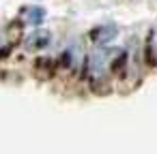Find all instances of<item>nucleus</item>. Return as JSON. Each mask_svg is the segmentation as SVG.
<instances>
[{"instance_id": "1", "label": "nucleus", "mask_w": 157, "mask_h": 154, "mask_svg": "<svg viewBox=\"0 0 157 154\" xmlns=\"http://www.w3.org/2000/svg\"><path fill=\"white\" fill-rule=\"evenodd\" d=\"M105 69H108V52H93L86 60V73L93 81L101 79L105 75Z\"/></svg>"}, {"instance_id": "2", "label": "nucleus", "mask_w": 157, "mask_h": 154, "mask_svg": "<svg viewBox=\"0 0 157 154\" xmlns=\"http://www.w3.org/2000/svg\"><path fill=\"white\" fill-rule=\"evenodd\" d=\"M50 43H52V34H50L48 30H35V32H30V34L26 37V41H24L26 49H45Z\"/></svg>"}, {"instance_id": "3", "label": "nucleus", "mask_w": 157, "mask_h": 154, "mask_svg": "<svg viewBox=\"0 0 157 154\" xmlns=\"http://www.w3.org/2000/svg\"><path fill=\"white\" fill-rule=\"evenodd\" d=\"M116 37V28L114 26H101L97 30H93V41L95 43H108Z\"/></svg>"}, {"instance_id": "4", "label": "nucleus", "mask_w": 157, "mask_h": 154, "mask_svg": "<svg viewBox=\"0 0 157 154\" xmlns=\"http://www.w3.org/2000/svg\"><path fill=\"white\" fill-rule=\"evenodd\" d=\"M43 17H45V13H43V9H39V7H35V9L28 11V22H33V24L43 22Z\"/></svg>"}]
</instances>
